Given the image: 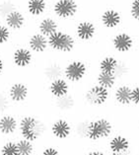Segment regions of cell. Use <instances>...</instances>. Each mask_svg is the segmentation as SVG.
<instances>
[{
    "label": "cell",
    "mask_w": 139,
    "mask_h": 155,
    "mask_svg": "<svg viewBox=\"0 0 139 155\" xmlns=\"http://www.w3.org/2000/svg\"><path fill=\"white\" fill-rule=\"evenodd\" d=\"M5 22L9 28L13 30H19L25 24V17L20 11L13 10L5 17Z\"/></svg>",
    "instance_id": "21"
},
{
    "label": "cell",
    "mask_w": 139,
    "mask_h": 155,
    "mask_svg": "<svg viewBox=\"0 0 139 155\" xmlns=\"http://www.w3.org/2000/svg\"><path fill=\"white\" fill-rule=\"evenodd\" d=\"M118 63V58L115 56H106L99 63V71L100 72H108V73H115L116 65Z\"/></svg>",
    "instance_id": "25"
},
{
    "label": "cell",
    "mask_w": 139,
    "mask_h": 155,
    "mask_svg": "<svg viewBox=\"0 0 139 155\" xmlns=\"http://www.w3.org/2000/svg\"><path fill=\"white\" fill-rule=\"evenodd\" d=\"M27 9L33 16H40L47 9L46 0H28Z\"/></svg>",
    "instance_id": "24"
},
{
    "label": "cell",
    "mask_w": 139,
    "mask_h": 155,
    "mask_svg": "<svg viewBox=\"0 0 139 155\" xmlns=\"http://www.w3.org/2000/svg\"><path fill=\"white\" fill-rule=\"evenodd\" d=\"M78 10V5L74 0H57L53 5V12L62 19L73 17Z\"/></svg>",
    "instance_id": "13"
},
{
    "label": "cell",
    "mask_w": 139,
    "mask_h": 155,
    "mask_svg": "<svg viewBox=\"0 0 139 155\" xmlns=\"http://www.w3.org/2000/svg\"><path fill=\"white\" fill-rule=\"evenodd\" d=\"M13 107H14V105L11 103L8 96H7L6 90L1 89L0 90V115L12 112Z\"/></svg>",
    "instance_id": "27"
},
{
    "label": "cell",
    "mask_w": 139,
    "mask_h": 155,
    "mask_svg": "<svg viewBox=\"0 0 139 155\" xmlns=\"http://www.w3.org/2000/svg\"><path fill=\"white\" fill-rule=\"evenodd\" d=\"M10 38L9 29L4 25H0V45L5 44Z\"/></svg>",
    "instance_id": "31"
},
{
    "label": "cell",
    "mask_w": 139,
    "mask_h": 155,
    "mask_svg": "<svg viewBox=\"0 0 139 155\" xmlns=\"http://www.w3.org/2000/svg\"><path fill=\"white\" fill-rule=\"evenodd\" d=\"M115 134V124L107 117H92L86 131V142L99 143L106 141Z\"/></svg>",
    "instance_id": "2"
},
{
    "label": "cell",
    "mask_w": 139,
    "mask_h": 155,
    "mask_svg": "<svg viewBox=\"0 0 139 155\" xmlns=\"http://www.w3.org/2000/svg\"><path fill=\"white\" fill-rule=\"evenodd\" d=\"M47 130V128L44 120L35 114L25 113L19 117V137L37 143L44 138Z\"/></svg>",
    "instance_id": "1"
},
{
    "label": "cell",
    "mask_w": 139,
    "mask_h": 155,
    "mask_svg": "<svg viewBox=\"0 0 139 155\" xmlns=\"http://www.w3.org/2000/svg\"><path fill=\"white\" fill-rule=\"evenodd\" d=\"M14 9V4L11 1H3L0 3V16L6 17Z\"/></svg>",
    "instance_id": "30"
},
{
    "label": "cell",
    "mask_w": 139,
    "mask_h": 155,
    "mask_svg": "<svg viewBox=\"0 0 139 155\" xmlns=\"http://www.w3.org/2000/svg\"><path fill=\"white\" fill-rule=\"evenodd\" d=\"M96 34V27L92 22L83 21L78 24L76 28V35L81 41L92 40Z\"/></svg>",
    "instance_id": "16"
},
{
    "label": "cell",
    "mask_w": 139,
    "mask_h": 155,
    "mask_svg": "<svg viewBox=\"0 0 139 155\" xmlns=\"http://www.w3.org/2000/svg\"><path fill=\"white\" fill-rule=\"evenodd\" d=\"M33 54L26 48H19L13 54V62L19 68H26L32 63Z\"/></svg>",
    "instance_id": "14"
},
{
    "label": "cell",
    "mask_w": 139,
    "mask_h": 155,
    "mask_svg": "<svg viewBox=\"0 0 139 155\" xmlns=\"http://www.w3.org/2000/svg\"><path fill=\"white\" fill-rule=\"evenodd\" d=\"M130 15L135 21L139 19V0H133L130 4Z\"/></svg>",
    "instance_id": "32"
},
{
    "label": "cell",
    "mask_w": 139,
    "mask_h": 155,
    "mask_svg": "<svg viewBox=\"0 0 139 155\" xmlns=\"http://www.w3.org/2000/svg\"><path fill=\"white\" fill-rule=\"evenodd\" d=\"M112 99V91L97 83H92L83 90L82 102L92 110H99L106 107Z\"/></svg>",
    "instance_id": "3"
},
{
    "label": "cell",
    "mask_w": 139,
    "mask_h": 155,
    "mask_svg": "<svg viewBox=\"0 0 139 155\" xmlns=\"http://www.w3.org/2000/svg\"><path fill=\"white\" fill-rule=\"evenodd\" d=\"M19 116L12 112L0 115V135L8 139H17Z\"/></svg>",
    "instance_id": "8"
},
{
    "label": "cell",
    "mask_w": 139,
    "mask_h": 155,
    "mask_svg": "<svg viewBox=\"0 0 139 155\" xmlns=\"http://www.w3.org/2000/svg\"><path fill=\"white\" fill-rule=\"evenodd\" d=\"M3 71H4V61L0 58V75L3 73Z\"/></svg>",
    "instance_id": "34"
},
{
    "label": "cell",
    "mask_w": 139,
    "mask_h": 155,
    "mask_svg": "<svg viewBox=\"0 0 139 155\" xmlns=\"http://www.w3.org/2000/svg\"><path fill=\"white\" fill-rule=\"evenodd\" d=\"M29 47L36 52H44L48 47L47 38L43 36L42 34H34L29 40Z\"/></svg>",
    "instance_id": "20"
},
{
    "label": "cell",
    "mask_w": 139,
    "mask_h": 155,
    "mask_svg": "<svg viewBox=\"0 0 139 155\" xmlns=\"http://www.w3.org/2000/svg\"><path fill=\"white\" fill-rule=\"evenodd\" d=\"M47 91L51 99H57L72 91V85L64 77L57 78L47 83Z\"/></svg>",
    "instance_id": "12"
},
{
    "label": "cell",
    "mask_w": 139,
    "mask_h": 155,
    "mask_svg": "<svg viewBox=\"0 0 139 155\" xmlns=\"http://www.w3.org/2000/svg\"><path fill=\"white\" fill-rule=\"evenodd\" d=\"M131 84L126 82L118 83L112 91V99L116 106L121 108H129L131 106ZM135 108V107H134Z\"/></svg>",
    "instance_id": "9"
},
{
    "label": "cell",
    "mask_w": 139,
    "mask_h": 155,
    "mask_svg": "<svg viewBox=\"0 0 139 155\" xmlns=\"http://www.w3.org/2000/svg\"><path fill=\"white\" fill-rule=\"evenodd\" d=\"M112 45L115 51L118 52H127L133 47L132 37L126 33H119L112 40Z\"/></svg>",
    "instance_id": "15"
},
{
    "label": "cell",
    "mask_w": 139,
    "mask_h": 155,
    "mask_svg": "<svg viewBox=\"0 0 139 155\" xmlns=\"http://www.w3.org/2000/svg\"><path fill=\"white\" fill-rule=\"evenodd\" d=\"M88 67L81 60H72L63 68V77L71 85L82 82L87 76Z\"/></svg>",
    "instance_id": "7"
},
{
    "label": "cell",
    "mask_w": 139,
    "mask_h": 155,
    "mask_svg": "<svg viewBox=\"0 0 139 155\" xmlns=\"http://www.w3.org/2000/svg\"><path fill=\"white\" fill-rule=\"evenodd\" d=\"M39 155H62V152L59 146H55L53 144H47L40 151Z\"/></svg>",
    "instance_id": "29"
},
{
    "label": "cell",
    "mask_w": 139,
    "mask_h": 155,
    "mask_svg": "<svg viewBox=\"0 0 139 155\" xmlns=\"http://www.w3.org/2000/svg\"><path fill=\"white\" fill-rule=\"evenodd\" d=\"M48 47L51 50L59 52H70L75 47L74 38L69 34L62 31H56L47 37Z\"/></svg>",
    "instance_id": "6"
},
{
    "label": "cell",
    "mask_w": 139,
    "mask_h": 155,
    "mask_svg": "<svg viewBox=\"0 0 139 155\" xmlns=\"http://www.w3.org/2000/svg\"><path fill=\"white\" fill-rule=\"evenodd\" d=\"M17 143L19 155H36L37 154V149H36V144L37 143L29 141L27 139L19 137L15 139Z\"/></svg>",
    "instance_id": "22"
},
{
    "label": "cell",
    "mask_w": 139,
    "mask_h": 155,
    "mask_svg": "<svg viewBox=\"0 0 139 155\" xmlns=\"http://www.w3.org/2000/svg\"><path fill=\"white\" fill-rule=\"evenodd\" d=\"M102 23L108 29H114L121 24V16L116 10L114 9H108L102 14L101 17Z\"/></svg>",
    "instance_id": "17"
},
{
    "label": "cell",
    "mask_w": 139,
    "mask_h": 155,
    "mask_svg": "<svg viewBox=\"0 0 139 155\" xmlns=\"http://www.w3.org/2000/svg\"><path fill=\"white\" fill-rule=\"evenodd\" d=\"M95 83L105 87V88L110 90V91H112L115 89V87L118 84V80L114 73L100 72L99 71L96 75Z\"/></svg>",
    "instance_id": "18"
},
{
    "label": "cell",
    "mask_w": 139,
    "mask_h": 155,
    "mask_svg": "<svg viewBox=\"0 0 139 155\" xmlns=\"http://www.w3.org/2000/svg\"><path fill=\"white\" fill-rule=\"evenodd\" d=\"M6 94L8 96L11 103L15 106H21L27 103L31 95V89L28 83L23 81H15L12 82L6 88Z\"/></svg>",
    "instance_id": "5"
},
{
    "label": "cell",
    "mask_w": 139,
    "mask_h": 155,
    "mask_svg": "<svg viewBox=\"0 0 139 155\" xmlns=\"http://www.w3.org/2000/svg\"><path fill=\"white\" fill-rule=\"evenodd\" d=\"M43 76L44 79L47 83L50 82L52 80H55L57 78L63 77V68L60 64L53 62L50 63L48 65H47L43 70Z\"/></svg>",
    "instance_id": "19"
},
{
    "label": "cell",
    "mask_w": 139,
    "mask_h": 155,
    "mask_svg": "<svg viewBox=\"0 0 139 155\" xmlns=\"http://www.w3.org/2000/svg\"><path fill=\"white\" fill-rule=\"evenodd\" d=\"M132 146V141L128 137H126L123 134H115V132L110 138H108L106 150L108 152L122 153L130 149Z\"/></svg>",
    "instance_id": "10"
},
{
    "label": "cell",
    "mask_w": 139,
    "mask_h": 155,
    "mask_svg": "<svg viewBox=\"0 0 139 155\" xmlns=\"http://www.w3.org/2000/svg\"><path fill=\"white\" fill-rule=\"evenodd\" d=\"M52 107L60 114L68 115L71 112H74L76 110L78 99L73 91L69 92L67 95L57 98V99H51Z\"/></svg>",
    "instance_id": "11"
},
{
    "label": "cell",
    "mask_w": 139,
    "mask_h": 155,
    "mask_svg": "<svg viewBox=\"0 0 139 155\" xmlns=\"http://www.w3.org/2000/svg\"><path fill=\"white\" fill-rule=\"evenodd\" d=\"M50 134L53 141L63 142L68 140L73 135L72 122L64 117H58L50 123Z\"/></svg>",
    "instance_id": "4"
},
{
    "label": "cell",
    "mask_w": 139,
    "mask_h": 155,
    "mask_svg": "<svg viewBox=\"0 0 139 155\" xmlns=\"http://www.w3.org/2000/svg\"><path fill=\"white\" fill-rule=\"evenodd\" d=\"M40 34H42L44 37H50L53 33L57 31V24L51 18H44L40 21L39 25Z\"/></svg>",
    "instance_id": "23"
},
{
    "label": "cell",
    "mask_w": 139,
    "mask_h": 155,
    "mask_svg": "<svg viewBox=\"0 0 139 155\" xmlns=\"http://www.w3.org/2000/svg\"><path fill=\"white\" fill-rule=\"evenodd\" d=\"M131 106L135 108L139 107V85L138 82L131 84V95H130Z\"/></svg>",
    "instance_id": "28"
},
{
    "label": "cell",
    "mask_w": 139,
    "mask_h": 155,
    "mask_svg": "<svg viewBox=\"0 0 139 155\" xmlns=\"http://www.w3.org/2000/svg\"><path fill=\"white\" fill-rule=\"evenodd\" d=\"M83 155H108V151L106 149H101L99 148H91L84 152Z\"/></svg>",
    "instance_id": "33"
},
{
    "label": "cell",
    "mask_w": 139,
    "mask_h": 155,
    "mask_svg": "<svg viewBox=\"0 0 139 155\" xmlns=\"http://www.w3.org/2000/svg\"><path fill=\"white\" fill-rule=\"evenodd\" d=\"M0 155H19L15 139H7L0 145Z\"/></svg>",
    "instance_id": "26"
},
{
    "label": "cell",
    "mask_w": 139,
    "mask_h": 155,
    "mask_svg": "<svg viewBox=\"0 0 139 155\" xmlns=\"http://www.w3.org/2000/svg\"><path fill=\"white\" fill-rule=\"evenodd\" d=\"M108 155H122L121 153H116V152H108Z\"/></svg>",
    "instance_id": "35"
}]
</instances>
